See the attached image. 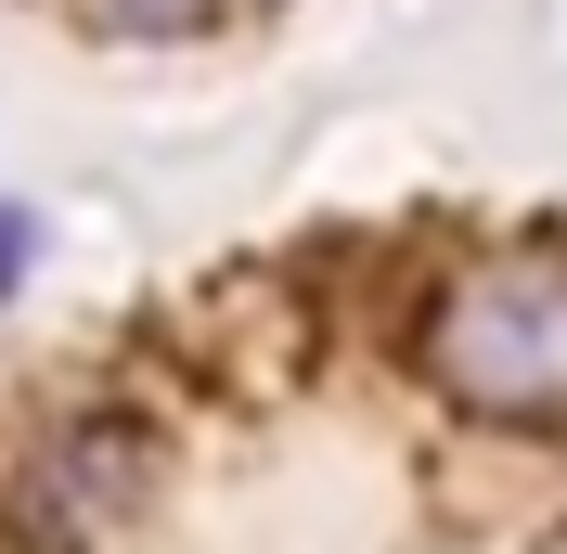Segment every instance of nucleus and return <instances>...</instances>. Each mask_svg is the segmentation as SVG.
Wrapping results in <instances>:
<instances>
[{"label": "nucleus", "instance_id": "obj_1", "mask_svg": "<svg viewBox=\"0 0 567 554\" xmlns=\"http://www.w3.org/2000/svg\"><path fill=\"white\" fill-rule=\"evenodd\" d=\"M425 375L491 425L567 413V258H491L425 322Z\"/></svg>", "mask_w": 567, "mask_h": 554}, {"label": "nucleus", "instance_id": "obj_2", "mask_svg": "<svg viewBox=\"0 0 567 554\" xmlns=\"http://www.w3.org/2000/svg\"><path fill=\"white\" fill-rule=\"evenodd\" d=\"M142 503H155V439L130 413H65V425H39V451L13 464V529L39 554H104Z\"/></svg>", "mask_w": 567, "mask_h": 554}, {"label": "nucleus", "instance_id": "obj_3", "mask_svg": "<svg viewBox=\"0 0 567 554\" xmlns=\"http://www.w3.org/2000/svg\"><path fill=\"white\" fill-rule=\"evenodd\" d=\"M219 0H104V27H130V39H194Z\"/></svg>", "mask_w": 567, "mask_h": 554}, {"label": "nucleus", "instance_id": "obj_4", "mask_svg": "<svg viewBox=\"0 0 567 554\" xmlns=\"http://www.w3.org/2000/svg\"><path fill=\"white\" fill-rule=\"evenodd\" d=\"M27 258H39V219H27V207H0V297L27 284Z\"/></svg>", "mask_w": 567, "mask_h": 554}]
</instances>
